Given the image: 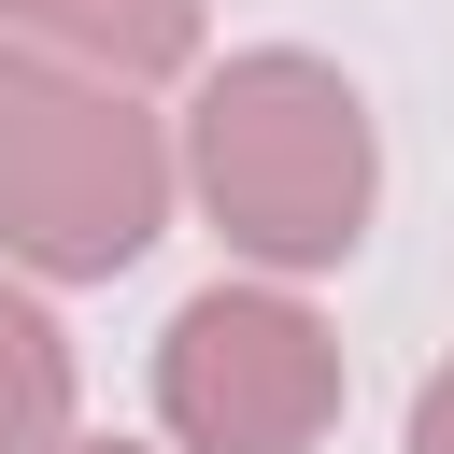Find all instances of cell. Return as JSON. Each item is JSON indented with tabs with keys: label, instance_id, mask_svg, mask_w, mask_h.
Instances as JSON below:
<instances>
[{
	"label": "cell",
	"instance_id": "6da1fadb",
	"mask_svg": "<svg viewBox=\"0 0 454 454\" xmlns=\"http://www.w3.org/2000/svg\"><path fill=\"white\" fill-rule=\"evenodd\" d=\"M184 184L227 227V255H255L270 284L340 270L369 241V199H383V142H369L355 71L312 57V43H255L227 71H199V99H184Z\"/></svg>",
	"mask_w": 454,
	"mask_h": 454
},
{
	"label": "cell",
	"instance_id": "7a4b0ae2",
	"mask_svg": "<svg viewBox=\"0 0 454 454\" xmlns=\"http://www.w3.org/2000/svg\"><path fill=\"white\" fill-rule=\"evenodd\" d=\"M170 128L128 85H85L28 43H0V255L43 284H114L170 227Z\"/></svg>",
	"mask_w": 454,
	"mask_h": 454
},
{
	"label": "cell",
	"instance_id": "3957f363",
	"mask_svg": "<svg viewBox=\"0 0 454 454\" xmlns=\"http://www.w3.org/2000/svg\"><path fill=\"white\" fill-rule=\"evenodd\" d=\"M156 426L184 454H312L340 426V340L284 284H199L156 326Z\"/></svg>",
	"mask_w": 454,
	"mask_h": 454
},
{
	"label": "cell",
	"instance_id": "277c9868",
	"mask_svg": "<svg viewBox=\"0 0 454 454\" xmlns=\"http://www.w3.org/2000/svg\"><path fill=\"white\" fill-rule=\"evenodd\" d=\"M199 28H213V0H0V43H28V57H57V71H85V85H170L184 57H199Z\"/></svg>",
	"mask_w": 454,
	"mask_h": 454
},
{
	"label": "cell",
	"instance_id": "5b68a950",
	"mask_svg": "<svg viewBox=\"0 0 454 454\" xmlns=\"http://www.w3.org/2000/svg\"><path fill=\"white\" fill-rule=\"evenodd\" d=\"M57 440H71V326L0 284V454H57Z\"/></svg>",
	"mask_w": 454,
	"mask_h": 454
},
{
	"label": "cell",
	"instance_id": "8992f818",
	"mask_svg": "<svg viewBox=\"0 0 454 454\" xmlns=\"http://www.w3.org/2000/svg\"><path fill=\"white\" fill-rule=\"evenodd\" d=\"M411 454H454V355L411 383Z\"/></svg>",
	"mask_w": 454,
	"mask_h": 454
},
{
	"label": "cell",
	"instance_id": "52a82bcc",
	"mask_svg": "<svg viewBox=\"0 0 454 454\" xmlns=\"http://www.w3.org/2000/svg\"><path fill=\"white\" fill-rule=\"evenodd\" d=\"M57 454H142V440H57Z\"/></svg>",
	"mask_w": 454,
	"mask_h": 454
}]
</instances>
